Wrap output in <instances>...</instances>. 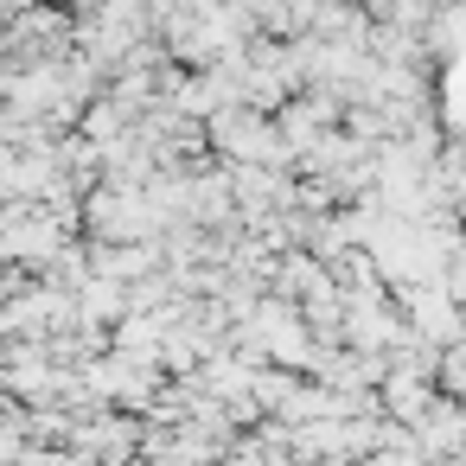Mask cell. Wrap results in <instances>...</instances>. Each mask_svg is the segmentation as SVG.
Listing matches in <instances>:
<instances>
[{"instance_id":"cell-1","label":"cell","mask_w":466,"mask_h":466,"mask_svg":"<svg viewBox=\"0 0 466 466\" xmlns=\"http://www.w3.org/2000/svg\"><path fill=\"white\" fill-rule=\"evenodd\" d=\"M205 154L218 160H262V167H294L281 128L268 109H249V103H230V109H211L205 116Z\"/></svg>"},{"instance_id":"cell-3","label":"cell","mask_w":466,"mask_h":466,"mask_svg":"<svg viewBox=\"0 0 466 466\" xmlns=\"http://www.w3.org/2000/svg\"><path fill=\"white\" fill-rule=\"evenodd\" d=\"M415 441H421V460H453L466 447V415H460V396H434L428 415L415 421Z\"/></svg>"},{"instance_id":"cell-4","label":"cell","mask_w":466,"mask_h":466,"mask_svg":"<svg viewBox=\"0 0 466 466\" xmlns=\"http://www.w3.org/2000/svg\"><path fill=\"white\" fill-rule=\"evenodd\" d=\"M0 58H7V20H0Z\"/></svg>"},{"instance_id":"cell-2","label":"cell","mask_w":466,"mask_h":466,"mask_svg":"<svg viewBox=\"0 0 466 466\" xmlns=\"http://www.w3.org/2000/svg\"><path fill=\"white\" fill-rule=\"evenodd\" d=\"M77 224H84L96 243H135V237H160V230H154V211H147V198H141V186H122V179H96V186H84Z\"/></svg>"}]
</instances>
